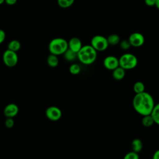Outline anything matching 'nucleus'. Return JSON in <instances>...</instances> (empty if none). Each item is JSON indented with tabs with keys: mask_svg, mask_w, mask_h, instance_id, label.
<instances>
[{
	"mask_svg": "<svg viewBox=\"0 0 159 159\" xmlns=\"http://www.w3.org/2000/svg\"><path fill=\"white\" fill-rule=\"evenodd\" d=\"M155 104L153 98L146 91L135 94L132 99L134 110L142 116L151 114Z\"/></svg>",
	"mask_w": 159,
	"mask_h": 159,
	"instance_id": "obj_1",
	"label": "nucleus"
},
{
	"mask_svg": "<svg viewBox=\"0 0 159 159\" xmlns=\"http://www.w3.org/2000/svg\"><path fill=\"white\" fill-rule=\"evenodd\" d=\"M97 51L91 45H83L80 51L77 53V58L84 65H91L97 58Z\"/></svg>",
	"mask_w": 159,
	"mask_h": 159,
	"instance_id": "obj_2",
	"label": "nucleus"
},
{
	"mask_svg": "<svg viewBox=\"0 0 159 159\" xmlns=\"http://www.w3.org/2000/svg\"><path fill=\"white\" fill-rule=\"evenodd\" d=\"M68 48V43L67 40L61 37L53 39L48 44L50 53L57 56L63 54Z\"/></svg>",
	"mask_w": 159,
	"mask_h": 159,
	"instance_id": "obj_3",
	"label": "nucleus"
},
{
	"mask_svg": "<svg viewBox=\"0 0 159 159\" xmlns=\"http://www.w3.org/2000/svg\"><path fill=\"white\" fill-rule=\"evenodd\" d=\"M119 66L127 70H132L135 68L138 63V60L135 55L130 53L122 54L119 58Z\"/></svg>",
	"mask_w": 159,
	"mask_h": 159,
	"instance_id": "obj_4",
	"label": "nucleus"
},
{
	"mask_svg": "<svg viewBox=\"0 0 159 159\" xmlns=\"http://www.w3.org/2000/svg\"><path fill=\"white\" fill-rule=\"evenodd\" d=\"M90 45L97 52L105 51L109 46L107 38L101 35H96L93 37Z\"/></svg>",
	"mask_w": 159,
	"mask_h": 159,
	"instance_id": "obj_5",
	"label": "nucleus"
},
{
	"mask_svg": "<svg viewBox=\"0 0 159 159\" xmlns=\"http://www.w3.org/2000/svg\"><path fill=\"white\" fill-rule=\"evenodd\" d=\"M18 55L17 52L7 49L2 54V61L7 67H14L18 63Z\"/></svg>",
	"mask_w": 159,
	"mask_h": 159,
	"instance_id": "obj_6",
	"label": "nucleus"
},
{
	"mask_svg": "<svg viewBox=\"0 0 159 159\" xmlns=\"http://www.w3.org/2000/svg\"><path fill=\"white\" fill-rule=\"evenodd\" d=\"M45 116L50 120L57 121L61 117L62 112L59 107L52 106L47 108L45 111Z\"/></svg>",
	"mask_w": 159,
	"mask_h": 159,
	"instance_id": "obj_7",
	"label": "nucleus"
},
{
	"mask_svg": "<svg viewBox=\"0 0 159 159\" xmlns=\"http://www.w3.org/2000/svg\"><path fill=\"white\" fill-rule=\"evenodd\" d=\"M130 45L134 47H139L145 43V37L140 32H134L131 34L128 39Z\"/></svg>",
	"mask_w": 159,
	"mask_h": 159,
	"instance_id": "obj_8",
	"label": "nucleus"
},
{
	"mask_svg": "<svg viewBox=\"0 0 159 159\" xmlns=\"http://www.w3.org/2000/svg\"><path fill=\"white\" fill-rule=\"evenodd\" d=\"M103 65L107 70L112 71L119 66V58L113 55L107 56L103 60Z\"/></svg>",
	"mask_w": 159,
	"mask_h": 159,
	"instance_id": "obj_9",
	"label": "nucleus"
},
{
	"mask_svg": "<svg viewBox=\"0 0 159 159\" xmlns=\"http://www.w3.org/2000/svg\"><path fill=\"white\" fill-rule=\"evenodd\" d=\"M4 114L6 117H14L18 114L19 107L14 103H10L6 106L4 109Z\"/></svg>",
	"mask_w": 159,
	"mask_h": 159,
	"instance_id": "obj_10",
	"label": "nucleus"
},
{
	"mask_svg": "<svg viewBox=\"0 0 159 159\" xmlns=\"http://www.w3.org/2000/svg\"><path fill=\"white\" fill-rule=\"evenodd\" d=\"M68 48L72 50L73 51L76 53H78L83 47V44L81 40L76 37L71 38L68 42Z\"/></svg>",
	"mask_w": 159,
	"mask_h": 159,
	"instance_id": "obj_11",
	"label": "nucleus"
},
{
	"mask_svg": "<svg viewBox=\"0 0 159 159\" xmlns=\"http://www.w3.org/2000/svg\"><path fill=\"white\" fill-rule=\"evenodd\" d=\"M125 75V70L119 66L112 70V77L116 80L119 81L122 80Z\"/></svg>",
	"mask_w": 159,
	"mask_h": 159,
	"instance_id": "obj_12",
	"label": "nucleus"
},
{
	"mask_svg": "<svg viewBox=\"0 0 159 159\" xmlns=\"http://www.w3.org/2000/svg\"><path fill=\"white\" fill-rule=\"evenodd\" d=\"M131 147L133 151L137 153H139L141 152L143 148V143L142 140L138 138L133 139L131 142Z\"/></svg>",
	"mask_w": 159,
	"mask_h": 159,
	"instance_id": "obj_13",
	"label": "nucleus"
},
{
	"mask_svg": "<svg viewBox=\"0 0 159 159\" xmlns=\"http://www.w3.org/2000/svg\"><path fill=\"white\" fill-rule=\"evenodd\" d=\"M47 62L49 66L54 68L58 66L59 63V60L58 56L54 54L50 53L47 58Z\"/></svg>",
	"mask_w": 159,
	"mask_h": 159,
	"instance_id": "obj_14",
	"label": "nucleus"
},
{
	"mask_svg": "<svg viewBox=\"0 0 159 159\" xmlns=\"http://www.w3.org/2000/svg\"><path fill=\"white\" fill-rule=\"evenodd\" d=\"M107 40L109 45H111V46L117 45L120 42V38L119 35L116 34H112L109 35L107 37Z\"/></svg>",
	"mask_w": 159,
	"mask_h": 159,
	"instance_id": "obj_15",
	"label": "nucleus"
},
{
	"mask_svg": "<svg viewBox=\"0 0 159 159\" xmlns=\"http://www.w3.org/2000/svg\"><path fill=\"white\" fill-rule=\"evenodd\" d=\"M20 47H21V44L20 42L15 39L11 40L7 45V49L16 52H18L20 49Z\"/></svg>",
	"mask_w": 159,
	"mask_h": 159,
	"instance_id": "obj_16",
	"label": "nucleus"
},
{
	"mask_svg": "<svg viewBox=\"0 0 159 159\" xmlns=\"http://www.w3.org/2000/svg\"><path fill=\"white\" fill-rule=\"evenodd\" d=\"M63 55L65 59L69 61H72L77 58V53L70 48H68Z\"/></svg>",
	"mask_w": 159,
	"mask_h": 159,
	"instance_id": "obj_17",
	"label": "nucleus"
},
{
	"mask_svg": "<svg viewBox=\"0 0 159 159\" xmlns=\"http://www.w3.org/2000/svg\"><path fill=\"white\" fill-rule=\"evenodd\" d=\"M155 122L151 114L143 116L142 119V124L146 127H149L154 124Z\"/></svg>",
	"mask_w": 159,
	"mask_h": 159,
	"instance_id": "obj_18",
	"label": "nucleus"
},
{
	"mask_svg": "<svg viewBox=\"0 0 159 159\" xmlns=\"http://www.w3.org/2000/svg\"><path fill=\"white\" fill-rule=\"evenodd\" d=\"M151 115L154 120L155 124L159 125V102L155 104V106L151 112Z\"/></svg>",
	"mask_w": 159,
	"mask_h": 159,
	"instance_id": "obj_19",
	"label": "nucleus"
},
{
	"mask_svg": "<svg viewBox=\"0 0 159 159\" xmlns=\"http://www.w3.org/2000/svg\"><path fill=\"white\" fill-rule=\"evenodd\" d=\"M145 84L142 81H137L134 84L133 90L135 94L140 93L145 91Z\"/></svg>",
	"mask_w": 159,
	"mask_h": 159,
	"instance_id": "obj_20",
	"label": "nucleus"
},
{
	"mask_svg": "<svg viewBox=\"0 0 159 159\" xmlns=\"http://www.w3.org/2000/svg\"><path fill=\"white\" fill-rule=\"evenodd\" d=\"M69 71L71 75H78L81 71V67L77 63H73L69 67Z\"/></svg>",
	"mask_w": 159,
	"mask_h": 159,
	"instance_id": "obj_21",
	"label": "nucleus"
},
{
	"mask_svg": "<svg viewBox=\"0 0 159 159\" xmlns=\"http://www.w3.org/2000/svg\"><path fill=\"white\" fill-rule=\"evenodd\" d=\"M75 0H57L58 6L61 8H68L73 5Z\"/></svg>",
	"mask_w": 159,
	"mask_h": 159,
	"instance_id": "obj_22",
	"label": "nucleus"
},
{
	"mask_svg": "<svg viewBox=\"0 0 159 159\" xmlns=\"http://www.w3.org/2000/svg\"><path fill=\"white\" fill-rule=\"evenodd\" d=\"M139 153H137L134 151H131L127 153L124 157V159H139Z\"/></svg>",
	"mask_w": 159,
	"mask_h": 159,
	"instance_id": "obj_23",
	"label": "nucleus"
},
{
	"mask_svg": "<svg viewBox=\"0 0 159 159\" xmlns=\"http://www.w3.org/2000/svg\"><path fill=\"white\" fill-rule=\"evenodd\" d=\"M119 46L122 50H127L131 47V45H130L129 40L127 39V40H121L119 43Z\"/></svg>",
	"mask_w": 159,
	"mask_h": 159,
	"instance_id": "obj_24",
	"label": "nucleus"
},
{
	"mask_svg": "<svg viewBox=\"0 0 159 159\" xmlns=\"http://www.w3.org/2000/svg\"><path fill=\"white\" fill-rule=\"evenodd\" d=\"M5 126L8 128L11 129L12 128L14 125V120L12 117H6V119L4 122Z\"/></svg>",
	"mask_w": 159,
	"mask_h": 159,
	"instance_id": "obj_25",
	"label": "nucleus"
},
{
	"mask_svg": "<svg viewBox=\"0 0 159 159\" xmlns=\"http://www.w3.org/2000/svg\"><path fill=\"white\" fill-rule=\"evenodd\" d=\"M6 39V33L4 30L0 29V44L4 42Z\"/></svg>",
	"mask_w": 159,
	"mask_h": 159,
	"instance_id": "obj_26",
	"label": "nucleus"
},
{
	"mask_svg": "<svg viewBox=\"0 0 159 159\" xmlns=\"http://www.w3.org/2000/svg\"><path fill=\"white\" fill-rule=\"evenodd\" d=\"M157 0H144L145 4L148 6H153L155 4Z\"/></svg>",
	"mask_w": 159,
	"mask_h": 159,
	"instance_id": "obj_27",
	"label": "nucleus"
},
{
	"mask_svg": "<svg viewBox=\"0 0 159 159\" xmlns=\"http://www.w3.org/2000/svg\"><path fill=\"white\" fill-rule=\"evenodd\" d=\"M17 0H5V2L9 6H12L15 4L17 2Z\"/></svg>",
	"mask_w": 159,
	"mask_h": 159,
	"instance_id": "obj_28",
	"label": "nucleus"
},
{
	"mask_svg": "<svg viewBox=\"0 0 159 159\" xmlns=\"http://www.w3.org/2000/svg\"><path fill=\"white\" fill-rule=\"evenodd\" d=\"M153 159H159V150H156L153 155Z\"/></svg>",
	"mask_w": 159,
	"mask_h": 159,
	"instance_id": "obj_29",
	"label": "nucleus"
},
{
	"mask_svg": "<svg viewBox=\"0 0 159 159\" xmlns=\"http://www.w3.org/2000/svg\"><path fill=\"white\" fill-rule=\"evenodd\" d=\"M155 6H156V7H157L158 9H159V0H157V1H156V2H155Z\"/></svg>",
	"mask_w": 159,
	"mask_h": 159,
	"instance_id": "obj_30",
	"label": "nucleus"
},
{
	"mask_svg": "<svg viewBox=\"0 0 159 159\" xmlns=\"http://www.w3.org/2000/svg\"><path fill=\"white\" fill-rule=\"evenodd\" d=\"M4 2H5V0H0V5L2 4Z\"/></svg>",
	"mask_w": 159,
	"mask_h": 159,
	"instance_id": "obj_31",
	"label": "nucleus"
}]
</instances>
